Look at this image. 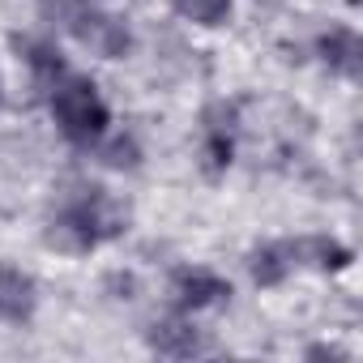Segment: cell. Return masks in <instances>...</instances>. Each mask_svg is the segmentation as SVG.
Masks as SVG:
<instances>
[{"label": "cell", "mask_w": 363, "mask_h": 363, "mask_svg": "<svg viewBox=\"0 0 363 363\" xmlns=\"http://www.w3.org/2000/svg\"><path fill=\"white\" fill-rule=\"evenodd\" d=\"M52 111H56L65 137H73V141H94L107 124V107H103V99L94 94V86L86 77H69L65 86H56Z\"/></svg>", "instance_id": "6da1fadb"}, {"label": "cell", "mask_w": 363, "mask_h": 363, "mask_svg": "<svg viewBox=\"0 0 363 363\" xmlns=\"http://www.w3.org/2000/svg\"><path fill=\"white\" fill-rule=\"evenodd\" d=\"M69 26L86 48H94V52H103L111 60L133 48V35H128V26L120 18H107V13H94V9H69Z\"/></svg>", "instance_id": "7a4b0ae2"}, {"label": "cell", "mask_w": 363, "mask_h": 363, "mask_svg": "<svg viewBox=\"0 0 363 363\" xmlns=\"http://www.w3.org/2000/svg\"><path fill=\"white\" fill-rule=\"evenodd\" d=\"M175 295L184 308H210V303H223L231 295V286L223 278H214L210 269H184L175 278Z\"/></svg>", "instance_id": "3957f363"}, {"label": "cell", "mask_w": 363, "mask_h": 363, "mask_svg": "<svg viewBox=\"0 0 363 363\" xmlns=\"http://www.w3.org/2000/svg\"><path fill=\"white\" fill-rule=\"evenodd\" d=\"M35 308V286L26 274L0 269V320H22Z\"/></svg>", "instance_id": "277c9868"}, {"label": "cell", "mask_w": 363, "mask_h": 363, "mask_svg": "<svg viewBox=\"0 0 363 363\" xmlns=\"http://www.w3.org/2000/svg\"><path fill=\"white\" fill-rule=\"evenodd\" d=\"M295 261H299L295 257V244H265V248L252 252V278L261 286H274V282H282L291 274Z\"/></svg>", "instance_id": "5b68a950"}, {"label": "cell", "mask_w": 363, "mask_h": 363, "mask_svg": "<svg viewBox=\"0 0 363 363\" xmlns=\"http://www.w3.org/2000/svg\"><path fill=\"white\" fill-rule=\"evenodd\" d=\"M150 346L158 354H193V350H201V337L184 320H158L150 329Z\"/></svg>", "instance_id": "8992f818"}, {"label": "cell", "mask_w": 363, "mask_h": 363, "mask_svg": "<svg viewBox=\"0 0 363 363\" xmlns=\"http://www.w3.org/2000/svg\"><path fill=\"white\" fill-rule=\"evenodd\" d=\"M320 52H325V60H329L333 69L359 73V39H354L350 30H329V35L320 39Z\"/></svg>", "instance_id": "52a82bcc"}, {"label": "cell", "mask_w": 363, "mask_h": 363, "mask_svg": "<svg viewBox=\"0 0 363 363\" xmlns=\"http://www.w3.org/2000/svg\"><path fill=\"white\" fill-rule=\"evenodd\" d=\"M18 52H22V56H26V65H30L35 73H43V77H60V73H65V60H60V52H56L52 43L18 39Z\"/></svg>", "instance_id": "ba28073f"}, {"label": "cell", "mask_w": 363, "mask_h": 363, "mask_svg": "<svg viewBox=\"0 0 363 363\" xmlns=\"http://www.w3.org/2000/svg\"><path fill=\"white\" fill-rule=\"evenodd\" d=\"M295 257H312L320 269H337V265H346V248L333 244V240H303V244H295Z\"/></svg>", "instance_id": "9c48e42d"}, {"label": "cell", "mask_w": 363, "mask_h": 363, "mask_svg": "<svg viewBox=\"0 0 363 363\" xmlns=\"http://www.w3.org/2000/svg\"><path fill=\"white\" fill-rule=\"evenodd\" d=\"M175 9L184 13V18H193V22L214 26V22H223V18H227L231 0H175Z\"/></svg>", "instance_id": "30bf717a"}, {"label": "cell", "mask_w": 363, "mask_h": 363, "mask_svg": "<svg viewBox=\"0 0 363 363\" xmlns=\"http://www.w3.org/2000/svg\"><path fill=\"white\" fill-rule=\"evenodd\" d=\"M103 158H107L111 167H137V141H133V137H116V141L103 150Z\"/></svg>", "instance_id": "8fae6325"}, {"label": "cell", "mask_w": 363, "mask_h": 363, "mask_svg": "<svg viewBox=\"0 0 363 363\" xmlns=\"http://www.w3.org/2000/svg\"><path fill=\"white\" fill-rule=\"evenodd\" d=\"M0 99H5V94H0Z\"/></svg>", "instance_id": "7c38bea8"}]
</instances>
